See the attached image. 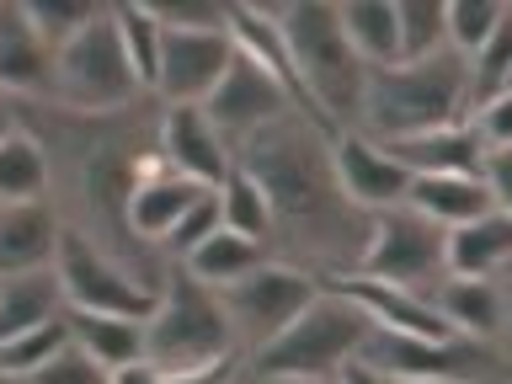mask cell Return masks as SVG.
Wrapping results in <instances>:
<instances>
[{"mask_svg":"<svg viewBox=\"0 0 512 384\" xmlns=\"http://www.w3.org/2000/svg\"><path fill=\"white\" fill-rule=\"evenodd\" d=\"M502 304H507V320H502V336H496V358H502V374H507V384H512V267L502 272Z\"/></svg>","mask_w":512,"mask_h":384,"instance_id":"obj_40","label":"cell"},{"mask_svg":"<svg viewBox=\"0 0 512 384\" xmlns=\"http://www.w3.org/2000/svg\"><path fill=\"white\" fill-rule=\"evenodd\" d=\"M406 208H416L427 224H438V230H459V224H470L480 214H491V192L480 176H411V192H406Z\"/></svg>","mask_w":512,"mask_h":384,"instance_id":"obj_21","label":"cell"},{"mask_svg":"<svg viewBox=\"0 0 512 384\" xmlns=\"http://www.w3.org/2000/svg\"><path fill=\"white\" fill-rule=\"evenodd\" d=\"M64 315V288L59 272H22V278H0V347L16 342V336L48 326V320Z\"/></svg>","mask_w":512,"mask_h":384,"instance_id":"obj_22","label":"cell"},{"mask_svg":"<svg viewBox=\"0 0 512 384\" xmlns=\"http://www.w3.org/2000/svg\"><path fill=\"white\" fill-rule=\"evenodd\" d=\"M262 262H267L262 246H251V240H240L235 230H224V224H219V230L208 235L187 262H176V267H187L203 288H214V294H219V288H230L235 278H246V272L262 267Z\"/></svg>","mask_w":512,"mask_h":384,"instance_id":"obj_27","label":"cell"},{"mask_svg":"<svg viewBox=\"0 0 512 384\" xmlns=\"http://www.w3.org/2000/svg\"><path fill=\"white\" fill-rule=\"evenodd\" d=\"M22 6H27V22L38 27V38L54 48V54L91 22L96 11H102L96 0H22Z\"/></svg>","mask_w":512,"mask_h":384,"instance_id":"obj_33","label":"cell"},{"mask_svg":"<svg viewBox=\"0 0 512 384\" xmlns=\"http://www.w3.org/2000/svg\"><path fill=\"white\" fill-rule=\"evenodd\" d=\"M235 166L272 203V262L304 267L320 283L358 272L368 246V214L347 203L342 182H336L331 139L320 128L288 112L235 144Z\"/></svg>","mask_w":512,"mask_h":384,"instance_id":"obj_1","label":"cell"},{"mask_svg":"<svg viewBox=\"0 0 512 384\" xmlns=\"http://www.w3.org/2000/svg\"><path fill=\"white\" fill-rule=\"evenodd\" d=\"M70 347V320H48V326L38 331H27V336H16V342L0 347V374H16V379H27V374H38L43 363H54L59 352Z\"/></svg>","mask_w":512,"mask_h":384,"instance_id":"obj_31","label":"cell"},{"mask_svg":"<svg viewBox=\"0 0 512 384\" xmlns=\"http://www.w3.org/2000/svg\"><path fill=\"white\" fill-rule=\"evenodd\" d=\"M11 128H16V112H11L6 102H0V139H6V134H11Z\"/></svg>","mask_w":512,"mask_h":384,"instance_id":"obj_43","label":"cell"},{"mask_svg":"<svg viewBox=\"0 0 512 384\" xmlns=\"http://www.w3.org/2000/svg\"><path fill=\"white\" fill-rule=\"evenodd\" d=\"M139 102H150V96L139 91V80H134V70H128V59L118 48V32H112V16L102 6L54 54V91H48V107L80 112V118H118V112L139 107Z\"/></svg>","mask_w":512,"mask_h":384,"instance_id":"obj_6","label":"cell"},{"mask_svg":"<svg viewBox=\"0 0 512 384\" xmlns=\"http://www.w3.org/2000/svg\"><path fill=\"white\" fill-rule=\"evenodd\" d=\"M54 272H59V288H64V310L150 320L155 304H160L155 283H144L128 262H118L112 251H102L91 235L70 230V224H64V235H59Z\"/></svg>","mask_w":512,"mask_h":384,"instance_id":"obj_7","label":"cell"},{"mask_svg":"<svg viewBox=\"0 0 512 384\" xmlns=\"http://www.w3.org/2000/svg\"><path fill=\"white\" fill-rule=\"evenodd\" d=\"M464 64H470V112L486 107V102H496V96L512 86V0H507V11H502V22H496V32H491V38L480 43Z\"/></svg>","mask_w":512,"mask_h":384,"instance_id":"obj_30","label":"cell"},{"mask_svg":"<svg viewBox=\"0 0 512 384\" xmlns=\"http://www.w3.org/2000/svg\"><path fill=\"white\" fill-rule=\"evenodd\" d=\"M384 150L411 176H480L486 171V139L475 134L470 118L432 128V134H416V139H400V144H384Z\"/></svg>","mask_w":512,"mask_h":384,"instance_id":"obj_18","label":"cell"},{"mask_svg":"<svg viewBox=\"0 0 512 384\" xmlns=\"http://www.w3.org/2000/svg\"><path fill=\"white\" fill-rule=\"evenodd\" d=\"M235 331H230V315L214 288H203L187 267L166 272V288H160V304L155 315L144 320V363L155 374H187V368H208V363H224L235 358ZM246 358V352H240Z\"/></svg>","mask_w":512,"mask_h":384,"instance_id":"obj_4","label":"cell"},{"mask_svg":"<svg viewBox=\"0 0 512 384\" xmlns=\"http://www.w3.org/2000/svg\"><path fill=\"white\" fill-rule=\"evenodd\" d=\"M443 326L464 336V342H480V347H496V336H502V320H507V304H502V283L496 278H443L438 294Z\"/></svg>","mask_w":512,"mask_h":384,"instance_id":"obj_19","label":"cell"},{"mask_svg":"<svg viewBox=\"0 0 512 384\" xmlns=\"http://www.w3.org/2000/svg\"><path fill=\"white\" fill-rule=\"evenodd\" d=\"M150 6L166 32H224L230 27V0H150Z\"/></svg>","mask_w":512,"mask_h":384,"instance_id":"obj_35","label":"cell"},{"mask_svg":"<svg viewBox=\"0 0 512 384\" xmlns=\"http://www.w3.org/2000/svg\"><path fill=\"white\" fill-rule=\"evenodd\" d=\"M331 294H342L352 310L368 315L374 331H395V336H427V342H454V331L443 326L438 304L427 294H411V288H395V283H379V278H363V272H342V278L320 283Z\"/></svg>","mask_w":512,"mask_h":384,"instance_id":"obj_14","label":"cell"},{"mask_svg":"<svg viewBox=\"0 0 512 384\" xmlns=\"http://www.w3.org/2000/svg\"><path fill=\"white\" fill-rule=\"evenodd\" d=\"M470 123H475V134L486 139V150H512V91H502L486 107H475Z\"/></svg>","mask_w":512,"mask_h":384,"instance_id":"obj_37","label":"cell"},{"mask_svg":"<svg viewBox=\"0 0 512 384\" xmlns=\"http://www.w3.org/2000/svg\"><path fill=\"white\" fill-rule=\"evenodd\" d=\"M203 112H208V123L224 134V144L235 150V144L251 139L256 128L278 123V118H288V112H299V107H294V96H288L278 80L262 70V64H251L246 54H235V64L224 70L214 96L203 102Z\"/></svg>","mask_w":512,"mask_h":384,"instance_id":"obj_11","label":"cell"},{"mask_svg":"<svg viewBox=\"0 0 512 384\" xmlns=\"http://www.w3.org/2000/svg\"><path fill=\"white\" fill-rule=\"evenodd\" d=\"M272 11H278L288 64H294V80L304 96V123L320 128L326 139L358 128L368 64L342 38L336 6L331 0H288V6H272Z\"/></svg>","mask_w":512,"mask_h":384,"instance_id":"obj_2","label":"cell"},{"mask_svg":"<svg viewBox=\"0 0 512 384\" xmlns=\"http://www.w3.org/2000/svg\"><path fill=\"white\" fill-rule=\"evenodd\" d=\"M368 315L352 310L342 294L320 288V299L304 310L283 336H272L262 352L246 358L251 379H336L368 342Z\"/></svg>","mask_w":512,"mask_h":384,"instance_id":"obj_5","label":"cell"},{"mask_svg":"<svg viewBox=\"0 0 512 384\" xmlns=\"http://www.w3.org/2000/svg\"><path fill=\"white\" fill-rule=\"evenodd\" d=\"M64 219L54 198L38 203H0V278H22V272H48L59 256Z\"/></svg>","mask_w":512,"mask_h":384,"instance_id":"obj_16","label":"cell"},{"mask_svg":"<svg viewBox=\"0 0 512 384\" xmlns=\"http://www.w3.org/2000/svg\"><path fill=\"white\" fill-rule=\"evenodd\" d=\"M336 384H390V379H384L379 368H368V363H358V358H352V363L342 368V374H336Z\"/></svg>","mask_w":512,"mask_h":384,"instance_id":"obj_41","label":"cell"},{"mask_svg":"<svg viewBox=\"0 0 512 384\" xmlns=\"http://www.w3.org/2000/svg\"><path fill=\"white\" fill-rule=\"evenodd\" d=\"M219 219H224V230H235L240 240L272 251V203L240 166L224 176V187H219Z\"/></svg>","mask_w":512,"mask_h":384,"instance_id":"obj_28","label":"cell"},{"mask_svg":"<svg viewBox=\"0 0 512 384\" xmlns=\"http://www.w3.org/2000/svg\"><path fill=\"white\" fill-rule=\"evenodd\" d=\"M512 267V219L502 208L448 230V278H502Z\"/></svg>","mask_w":512,"mask_h":384,"instance_id":"obj_20","label":"cell"},{"mask_svg":"<svg viewBox=\"0 0 512 384\" xmlns=\"http://www.w3.org/2000/svg\"><path fill=\"white\" fill-rule=\"evenodd\" d=\"M240 384H246V379H240Z\"/></svg>","mask_w":512,"mask_h":384,"instance_id":"obj_45","label":"cell"},{"mask_svg":"<svg viewBox=\"0 0 512 384\" xmlns=\"http://www.w3.org/2000/svg\"><path fill=\"white\" fill-rule=\"evenodd\" d=\"M27 384H112V374H107L102 363H91L86 352L70 342L54 363H43L38 374H27Z\"/></svg>","mask_w":512,"mask_h":384,"instance_id":"obj_36","label":"cell"},{"mask_svg":"<svg viewBox=\"0 0 512 384\" xmlns=\"http://www.w3.org/2000/svg\"><path fill=\"white\" fill-rule=\"evenodd\" d=\"M320 299V278H310L304 267H288V262H267L251 267L246 278H235L230 288H219V304L230 315V331H235V347L246 352H262L272 336H283L294 320Z\"/></svg>","mask_w":512,"mask_h":384,"instance_id":"obj_8","label":"cell"},{"mask_svg":"<svg viewBox=\"0 0 512 384\" xmlns=\"http://www.w3.org/2000/svg\"><path fill=\"white\" fill-rule=\"evenodd\" d=\"M203 192L208 187H192L187 176H176L166 160L155 155L150 166L139 171L134 192H128V235H134L144 251H160V246H166V235L176 230V219H182Z\"/></svg>","mask_w":512,"mask_h":384,"instance_id":"obj_15","label":"cell"},{"mask_svg":"<svg viewBox=\"0 0 512 384\" xmlns=\"http://www.w3.org/2000/svg\"><path fill=\"white\" fill-rule=\"evenodd\" d=\"M54 91V48L27 22V6H0V96L48 102Z\"/></svg>","mask_w":512,"mask_h":384,"instance_id":"obj_17","label":"cell"},{"mask_svg":"<svg viewBox=\"0 0 512 384\" xmlns=\"http://www.w3.org/2000/svg\"><path fill=\"white\" fill-rule=\"evenodd\" d=\"M400 64L448 54V0H395Z\"/></svg>","mask_w":512,"mask_h":384,"instance_id":"obj_29","label":"cell"},{"mask_svg":"<svg viewBox=\"0 0 512 384\" xmlns=\"http://www.w3.org/2000/svg\"><path fill=\"white\" fill-rule=\"evenodd\" d=\"M155 155L166 160L176 176H187L192 187H208V192H219L224 176L235 171V150L224 144L219 128L208 123L203 107H160Z\"/></svg>","mask_w":512,"mask_h":384,"instance_id":"obj_12","label":"cell"},{"mask_svg":"<svg viewBox=\"0 0 512 384\" xmlns=\"http://www.w3.org/2000/svg\"><path fill=\"white\" fill-rule=\"evenodd\" d=\"M464 118H470V64L448 48V54L368 75L358 134H368L374 144H400Z\"/></svg>","mask_w":512,"mask_h":384,"instance_id":"obj_3","label":"cell"},{"mask_svg":"<svg viewBox=\"0 0 512 384\" xmlns=\"http://www.w3.org/2000/svg\"><path fill=\"white\" fill-rule=\"evenodd\" d=\"M54 192V166L32 128L16 118V128L0 139V203H38Z\"/></svg>","mask_w":512,"mask_h":384,"instance_id":"obj_26","label":"cell"},{"mask_svg":"<svg viewBox=\"0 0 512 384\" xmlns=\"http://www.w3.org/2000/svg\"><path fill=\"white\" fill-rule=\"evenodd\" d=\"M0 384H27V379H16V374H0Z\"/></svg>","mask_w":512,"mask_h":384,"instance_id":"obj_44","label":"cell"},{"mask_svg":"<svg viewBox=\"0 0 512 384\" xmlns=\"http://www.w3.org/2000/svg\"><path fill=\"white\" fill-rule=\"evenodd\" d=\"M331 160H336V182H342L347 203L358 208V214H384V208H406V192H411V171L400 166V160L374 144L368 134L358 128H347V134L331 139Z\"/></svg>","mask_w":512,"mask_h":384,"instance_id":"obj_13","label":"cell"},{"mask_svg":"<svg viewBox=\"0 0 512 384\" xmlns=\"http://www.w3.org/2000/svg\"><path fill=\"white\" fill-rule=\"evenodd\" d=\"M358 272L432 299L438 283L448 278V235L438 224H427L416 208H384V214L368 219V246Z\"/></svg>","mask_w":512,"mask_h":384,"instance_id":"obj_9","label":"cell"},{"mask_svg":"<svg viewBox=\"0 0 512 384\" xmlns=\"http://www.w3.org/2000/svg\"><path fill=\"white\" fill-rule=\"evenodd\" d=\"M502 11H507V0H448V48H454L459 59H470L496 32Z\"/></svg>","mask_w":512,"mask_h":384,"instance_id":"obj_32","label":"cell"},{"mask_svg":"<svg viewBox=\"0 0 512 384\" xmlns=\"http://www.w3.org/2000/svg\"><path fill=\"white\" fill-rule=\"evenodd\" d=\"M230 64H235L230 27L224 32H166V43H160L155 102L160 107H203Z\"/></svg>","mask_w":512,"mask_h":384,"instance_id":"obj_10","label":"cell"},{"mask_svg":"<svg viewBox=\"0 0 512 384\" xmlns=\"http://www.w3.org/2000/svg\"><path fill=\"white\" fill-rule=\"evenodd\" d=\"M246 384H336V379H251L246 374Z\"/></svg>","mask_w":512,"mask_h":384,"instance_id":"obj_42","label":"cell"},{"mask_svg":"<svg viewBox=\"0 0 512 384\" xmlns=\"http://www.w3.org/2000/svg\"><path fill=\"white\" fill-rule=\"evenodd\" d=\"M507 91H512V86H507Z\"/></svg>","mask_w":512,"mask_h":384,"instance_id":"obj_46","label":"cell"},{"mask_svg":"<svg viewBox=\"0 0 512 384\" xmlns=\"http://www.w3.org/2000/svg\"><path fill=\"white\" fill-rule=\"evenodd\" d=\"M112 16V32H118V48L134 70L139 91L155 102V80H160V43H166V27L155 22V6L150 0H112L107 6Z\"/></svg>","mask_w":512,"mask_h":384,"instance_id":"obj_25","label":"cell"},{"mask_svg":"<svg viewBox=\"0 0 512 384\" xmlns=\"http://www.w3.org/2000/svg\"><path fill=\"white\" fill-rule=\"evenodd\" d=\"M336 22H342V38L352 43V54L368 64V75L400 64L395 0H342V6H336Z\"/></svg>","mask_w":512,"mask_h":384,"instance_id":"obj_23","label":"cell"},{"mask_svg":"<svg viewBox=\"0 0 512 384\" xmlns=\"http://www.w3.org/2000/svg\"><path fill=\"white\" fill-rule=\"evenodd\" d=\"M246 379V358H224V363H208V368H187V374H160L155 384H240Z\"/></svg>","mask_w":512,"mask_h":384,"instance_id":"obj_39","label":"cell"},{"mask_svg":"<svg viewBox=\"0 0 512 384\" xmlns=\"http://www.w3.org/2000/svg\"><path fill=\"white\" fill-rule=\"evenodd\" d=\"M480 182H486L491 203L512 219V150H486V171H480Z\"/></svg>","mask_w":512,"mask_h":384,"instance_id":"obj_38","label":"cell"},{"mask_svg":"<svg viewBox=\"0 0 512 384\" xmlns=\"http://www.w3.org/2000/svg\"><path fill=\"white\" fill-rule=\"evenodd\" d=\"M219 224H224V219H219V192H203V198L192 203L182 219H176V230L166 235V246H160V256H166V262H187V256L198 251L203 240L219 230Z\"/></svg>","mask_w":512,"mask_h":384,"instance_id":"obj_34","label":"cell"},{"mask_svg":"<svg viewBox=\"0 0 512 384\" xmlns=\"http://www.w3.org/2000/svg\"><path fill=\"white\" fill-rule=\"evenodd\" d=\"M64 320H70V342L86 352L91 363H102L107 374H118L128 363H144V320L86 315V310H64Z\"/></svg>","mask_w":512,"mask_h":384,"instance_id":"obj_24","label":"cell"}]
</instances>
